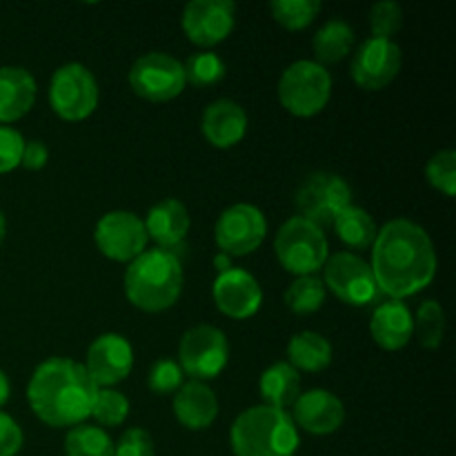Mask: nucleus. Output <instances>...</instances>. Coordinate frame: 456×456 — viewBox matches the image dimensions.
<instances>
[{
	"instance_id": "obj_35",
	"label": "nucleus",
	"mask_w": 456,
	"mask_h": 456,
	"mask_svg": "<svg viewBox=\"0 0 456 456\" xmlns=\"http://www.w3.org/2000/svg\"><path fill=\"white\" fill-rule=\"evenodd\" d=\"M403 27V7L395 0H381L370 9V29L374 38H387Z\"/></svg>"
},
{
	"instance_id": "obj_26",
	"label": "nucleus",
	"mask_w": 456,
	"mask_h": 456,
	"mask_svg": "<svg viewBox=\"0 0 456 456\" xmlns=\"http://www.w3.org/2000/svg\"><path fill=\"white\" fill-rule=\"evenodd\" d=\"M352 45H354V29L343 18H330L312 38L316 62L323 67L343 61L352 52Z\"/></svg>"
},
{
	"instance_id": "obj_21",
	"label": "nucleus",
	"mask_w": 456,
	"mask_h": 456,
	"mask_svg": "<svg viewBox=\"0 0 456 456\" xmlns=\"http://www.w3.org/2000/svg\"><path fill=\"white\" fill-rule=\"evenodd\" d=\"M370 334L386 352H399L414 338V319L403 301H383L374 307L370 319Z\"/></svg>"
},
{
	"instance_id": "obj_23",
	"label": "nucleus",
	"mask_w": 456,
	"mask_h": 456,
	"mask_svg": "<svg viewBox=\"0 0 456 456\" xmlns=\"http://www.w3.org/2000/svg\"><path fill=\"white\" fill-rule=\"evenodd\" d=\"M174 414L187 430H205L216 421L218 399L208 383H183L174 395Z\"/></svg>"
},
{
	"instance_id": "obj_20",
	"label": "nucleus",
	"mask_w": 456,
	"mask_h": 456,
	"mask_svg": "<svg viewBox=\"0 0 456 456\" xmlns=\"http://www.w3.org/2000/svg\"><path fill=\"white\" fill-rule=\"evenodd\" d=\"M142 223H145L147 239L154 240L156 248L169 249V252H176V248H181L191 227L185 203L172 196L151 205Z\"/></svg>"
},
{
	"instance_id": "obj_34",
	"label": "nucleus",
	"mask_w": 456,
	"mask_h": 456,
	"mask_svg": "<svg viewBox=\"0 0 456 456\" xmlns=\"http://www.w3.org/2000/svg\"><path fill=\"white\" fill-rule=\"evenodd\" d=\"M426 178L435 190L452 199L456 194V151L441 150L428 160Z\"/></svg>"
},
{
	"instance_id": "obj_14",
	"label": "nucleus",
	"mask_w": 456,
	"mask_h": 456,
	"mask_svg": "<svg viewBox=\"0 0 456 456\" xmlns=\"http://www.w3.org/2000/svg\"><path fill=\"white\" fill-rule=\"evenodd\" d=\"M401 65H403V52L395 40L370 36L352 56L350 74L361 89L379 92L399 76Z\"/></svg>"
},
{
	"instance_id": "obj_11",
	"label": "nucleus",
	"mask_w": 456,
	"mask_h": 456,
	"mask_svg": "<svg viewBox=\"0 0 456 456\" xmlns=\"http://www.w3.org/2000/svg\"><path fill=\"white\" fill-rule=\"evenodd\" d=\"M294 203L301 212L298 216L307 218L319 227L332 225L338 212L352 205V187L338 174L316 172L301 183Z\"/></svg>"
},
{
	"instance_id": "obj_2",
	"label": "nucleus",
	"mask_w": 456,
	"mask_h": 456,
	"mask_svg": "<svg viewBox=\"0 0 456 456\" xmlns=\"http://www.w3.org/2000/svg\"><path fill=\"white\" fill-rule=\"evenodd\" d=\"M98 387L83 363L52 356L34 370L27 401L36 417L49 428H74L92 417Z\"/></svg>"
},
{
	"instance_id": "obj_13",
	"label": "nucleus",
	"mask_w": 456,
	"mask_h": 456,
	"mask_svg": "<svg viewBox=\"0 0 456 456\" xmlns=\"http://www.w3.org/2000/svg\"><path fill=\"white\" fill-rule=\"evenodd\" d=\"M94 243L98 252L116 263H132L147 249V230L142 218L129 209L107 212L94 227Z\"/></svg>"
},
{
	"instance_id": "obj_33",
	"label": "nucleus",
	"mask_w": 456,
	"mask_h": 456,
	"mask_svg": "<svg viewBox=\"0 0 456 456\" xmlns=\"http://www.w3.org/2000/svg\"><path fill=\"white\" fill-rule=\"evenodd\" d=\"M127 417L129 399L123 392L114 390V387H102V390H98L92 408V419L98 423V428H118L127 421Z\"/></svg>"
},
{
	"instance_id": "obj_31",
	"label": "nucleus",
	"mask_w": 456,
	"mask_h": 456,
	"mask_svg": "<svg viewBox=\"0 0 456 456\" xmlns=\"http://www.w3.org/2000/svg\"><path fill=\"white\" fill-rule=\"evenodd\" d=\"M183 71L191 87L203 89L221 83L227 74V67L216 52H196L183 62Z\"/></svg>"
},
{
	"instance_id": "obj_4",
	"label": "nucleus",
	"mask_w": 456,
	"mask_h": 456,
	"mask_svg": "<svg viewBox=\"0 0 456 456\" xmlns=\"http://www.w3.org/2000/svg\"><path fill=\"white\" fill-rule=\"evenodd\" d=\"M230 444L234 456H294L301 435L289 412L261 403L234 419Z\"/></svg>"
},
{
	"instance_id": "obj_40",
	"label": "nucleus",
	"mask_w": 456,
	"mask_h": 456,
	"mask_svg": "<svg viewBox=\"0 0 456 456\" xmlns=\"http://www.w3.org/2000/svg\"><path fill=\"white\" fill-rule=\"evenodd\" d=\"M49 150L43 141H25V150H22L20 167L29 169V172H38L47 165Z\"/></svg>"
},
{
	"instance_id": "obj_22",
	"label": "nucleus",
	"mask_w": 456,
	"mask_h": 456,
	"mask_svg": "<svg viewBox=\"0 0 456 456\" xmlns=\"http://www.w3.org/2000/svg\"><path fill=\"white\" fill-rule=\"evenodd\" d=\"M38 96L34 74L25 67H0V125H9L27 116Z\"/></svg>"
},
{
	"instance_id": "obj_42",
	"label": "nucleus",
	"mask_w": 456,
	"mask_h": 456,
	"mask_svg": "<svg viewBox=\"0 0 456 456\" xmlns=\"http://www.w3.org/2000/svg\"><path fill=\"white\" fill-rule=\"evenodd\" d=\"M214 265H216V270H218V274H223V272H227V270H232V256H227V254H223V252H218L216 256H214Z\"/></svg>"
},
{
	"instance_id": "obj_12",
	"label": "nucleus",
	"mask_w": 456,
	"mask_h": 456,
	"mask_svg": "<svg viewBox=\"0 0 456 456\" xmlns=\"http://www.w3.org/2000/svg\"><path fill=\"white\" fill-rule=\"evenodd\" d=\"M267 236V218L256 205L236 203L223 209L214 225L218 252L227 256H248L256 252Z\"/></svg>"
},
{
	"instance_id": "obj_24",
	"label": "nucleus",
	"mask_w": 456,
	"mask_h": 456,
	"mask_svg": "<svg viewBox=\"0 0 456 456\" xmlns=\"http://www.w3.org/2000/svg\"><path fill=\"white\" fill-rule=\"evenodd\" d=\"M261 396L270 408H292L297 399L301 396V374L288 363V361H276L265 372L261 374L258 381Z\"/></svg>"
},
{
	"instance_id": "obj_41",
	"label": "nucleus",
	"mask_w": 456,
	"mask_h": 456,
	"mask_svg": "<svg viewBox=\"0 0 456 456\" xmlns=\"http://www.w3.org/2000/svg\"><path fill=\"white\" fill-rule=\"evenodd\" d=\"M9 395H12V383H9L7 374L0 370V408L9 401Z\"/></svg>"
},
{
	"instance_id": "obj_7",
	"label": "nucleus",
	"mask_w": 456,
	"mask_h": 456,
	"mask_svg": "<svg viewBox=\"0 0 456 456\" xmlns=\"http://www.w3.org/2000/svg\"><path fill=\"white\" fill-rule=\"evenodd\" d=\"M101 89L94 71L83 62H65L49 80V105L58 118L78 123L96 111Z\"/></svg>"
},
{
	"instance_id": "obj_18",
	"label": "nucleus",
	"mask_w": 456,
	"mask_h": 456,
	"mask_svg": "<svg viewBox=\"0 0 456 456\" xmlns=\"http://www.w3.org/2000/svg\"><path fill=\"white\" fill-rule=\"evenodd\" d=\"M294 426L301 428L307 435L325 436L337 432L346 421V405L334 392L314 387V390L301 392L297 403L292 405Z\"/></svg>"
},
{
	"instance_id": "obj_19",
	"label": "nucleus",
	"mask_w": 456,
	"mask_h": 456,
	"mask_svg": "<svg viewBox=\"0 0 456 456\" xmlns=\"http://www.w3.org/2000/svg\"><path fill=\"white\" fill-rule=\"evenodd\" d=\"M248 111L232 98L209 102L200 116V134L216 150L236 147L248 134Z\"/></svg>"
},
{
	"instance_id": "obj_17",
	"label": "nucleus",
	"mask_w": 456,
	"mask_h": 456,
	"mask_svg": "<svg viewBox=\"0 0 456 456\" xmlns=\"http://www.w3.org/2000/svg\"><path fill=\"white\" fill-rule=\"evenodd\" d=\"M212 297L218 312L234 321L252 319L263 305L261 283L254 279V274L240 267H232L216 276L212 285Z\"/></svg>"
},
{
	"instance_id": "obj_16",
	"label": "nucleus",
	"mask_w": 456,
	"mask_h": 456,
	"mask_svg": "<svg viewBox=\"0 0 456 456\" xmlns=\"http://www.w3.org/2000/svg\"><path fill=\"white\" fill-rule=\"evenodd\" d=\"M134 347L123 334L107 332L94 338L85 359V370L96 383L98 390L114 387L132 374Z\"/></svg>"
},
{
	"instance_id": "obj_5",
	"label": "nucleus",
	"mask_w": 456,
	"mask_h": 456,
	"mask_svg": "<svg viewBox=\"0 0 456 456\" xmlns=\"http://www.w3.org/2000/svg\"><path fill=\"white\" fill-rule=\"evenodd\" d=\"M274 254L285 272L294 276H314L330 256L323 227L303 216H292L281 225L274 239Z\"/></svg>"
},
{
	"instance_id": "obj_27",
	"label": "nucleus",
	"mask_w": 456,
	"mask_h": 456,
	"mask_svg": "<svg viewBox=\"0 0 456 456\" xmlns=\"http://www.w3.org/2000/svg\"><path fill=\"white\" fill-rule=\"evenodd\" d=\"M332 227L338 239L352 249L372 248L379 232L377 223L370 216V212H365L359 205H347L346 209H341L338 216L334 218Z\"/></svg>"
},
{
	"instance_id": "obj_25",
	"label": "nucleus",
	"mask_w": 456,
	"mask_h": 456,
	"mask_svg": "<svg viewBox=\"0 0 456 456\" xmlns=\"http://www.w3.org/2000/svg\"><path fill=\"white\" fill-rule=\"evenodd\" d=\"M288 363L297 372H323L332 363V346L319 332H298L288 343Z\"/></svg>"
},
{
	"instance_id": "obj_37",
	"label": "nucleus",
	"mask_w": 456,
	"mask_h": 456,
	"mask_svg": "<svg viewBox=\"0 0 456 456\" xmlns=\"http://www.w3.org/2000/svg\"><path fill=\"white\" fill-rule=\"evenodd\" d=\"M22 150H25L22 134L9 125H0V174L20 167Z\"/></svg>"
},
{
	"instance_id": "obj_28",
	"label": "nucleus",
	"mask_w": 456,
	"mask_h": 456,
	"mask_svg": "<svg viewBox=\"0 0 456 456\" xmlns=\"http://www.w3.org/2000/svg\"><path fill=\"white\" fill-rule=\"evenodd\" d=\"M325 297H328V289H325L323 281L319 276H297L285 289L283 301L289 312L298 316H307L323 307Z\"/></svg>"
},
{
	"instance_id": "obj_1",
	"label": "nucleus",
	"mask_w": 456,
	"mask_h": 456,
	"mask_svg": "<svg viewBox=\"0 0 456 456\" xmlns=\"http://www.w3.org/2000/svg\"><path fill=\"white\" fill-rule=\"evenodd\" d=\"M436 249L426 227L410 218H392L372 243V274L379 292L395 301L423 292L436 276Z\"/></svg>"
},
{
	"instance_id": "obj_30",
	"label": "nucleus",
	"mask_w": 456,
	"mask_h": 456,
	"mask_svg": "<svg viewBox=\"0 0 456 456\" xmlns=\"http://www.w3.org/2000/svg\"><path fill=\"white\" fill-rule=\"evenodd\" d=\"M414 319V337L426 350H436L445 337V312L439 301L428 298L419 305Z\"/></svg>"
},
{
	"instance_id": "obj_38",
	"label": "nucleus",
	"mask_w": 456,
	"mask_h": 456,
	"mask_svg": "<svg viewBox=\"0 0 456 456\" xmlns=\"http://www.w3.org/2000/svg\"><path fill=\"white\" fill-rule=\"evenodd\" d=\"M154 439L145 428H129L114 444V456H154Z\"/></svg>"
},
{
	"instance_id": "obj_10",
	"label": "nucleus",
	"mask_w": 456,
	"mask_h": 456,
	"mask_svg": "<svg viewBox=\"0 0 456 456\" xmlns=\"http://www.w3.org/2000/svg\"><path fill=\"white\" fill-rule=\"evenodd\" d=\"M323 285L347 305H368L379 298V285L365 258L352 252L330 254L323 265Z\"/></svg>"
},
{
	"instance_id": "obj_36",
	"label": "nucleus",
	"mask_w": 456,
	"mask_h": 456,
	"mask_svg": "<svg viewBox=\"0 0 456 456\" xmlns=\"http://www.w3.org/2000/svg\"><path fill=\"white\" fill-rule=\"evenodd\" d=\"M183 370L178 365V361L174 359H159L150 368L147 374V387H150L154 395H176L178 387L183 386Z\"/></svg>"
},
{
	"instance_id": "obj_6",
	"label": "nucleus",
	"mask_w": 456,
	"mask_h": 456,
	"mask_svg": "<svg viewBox=\"0 0 456 456\" xmlns=\"http://www.w3.org/2000/svg\"><path fill=\"white\" fill-rule=\"evenodd\" d=\"M279 101L292 116L312 118L328 107L332 96V74L316 61H294L279 78Z\"/></svg>"
},
{
	"instance_id": "obj_3",
	"label": "nucleus",
	"mask_w": 456,
	"mask_h": 456,
	"mask_svg": "<svg viewBox=\"0 0 456 456\" xmlns=\"http://www.w3.org/2000/svg\"><path fill=\"white\" fill-rule=\"evenodd\" d=\"M183 283L185 274L178 254L160 248L145 249L127 263L123 279L127 301L150 314L169 310L181 298Z\"/></svg>"
},
{
	"instance_id": "obj_15",
	"label": "nucleus",
	"mask_w": 456,
	"mask_h": 456,
	"mask_svg": "<svg viewBox=\"0 0 456 456\" xmlns=\"http://www.w3.org/2000/svg\"><path fill=\"white\" fill-rule=\"evenodd\" d=\"M236 25V4L232 0H191L185 4L181 27L187 40L199 47H214L230 38Z\"/></svg>"
},
{
	"instance_id": "obj_43",
	"label": "nucleus",
	"mask_w": 456,
	"mask_h": 456,
	"mask_svg": "<svg viewBox=\"0 0 456 456\" xmlns=\"http://www.w3.org/2000/svg\"><path fill=\"white\" fill-rule=\"evenodd\" d=\"M4 236H7V221H4V214L0 212V245H3Z\"/></svg>"
},
{
	"instance_id": "obj_29",
	"label": "nucleus",
	"mask_w": 456,
	"mask_h": 456,
	"mask_svg": "<svg viewBox=\"0 0 456 456\" xmlns=\"http://www.w3.org/2000/svg\"><path fill=\"white\" fill-rule=\"evenodd\" d=\"M65 456H114V441L102 428L80 423L67 432Z\"/></svg>"
},
{
	"instance_id": "obj_9",
	"label": "nucleus",
	"mask_w": 456,
	"mask_h": 456,
	"mask_svg": "<svg viewBox=\"0 0 456 456\" xmlns=\"http://www.w3.org/2000/svg\"><path fill=\"white\" fill-rule=\"evenodd\" d=\"M129 87L150 102H167L183 94L187 80L183 62L167 52L142 53L129 69Z\"/></svg>"
},
{
	"instance_id": "obj_39",
	"label": "nucleus",
	"mask_w": 456,
	"mask_h": 456,
	"mask_svg": "<svg viewBox=\"0 0 456 456\" xmlns=\"http://www.w3.org/2000/svg\"><path fill=\"white\" fill-rule=\"evenodd\" d=\"M22 441H25V436H22L16 419L0 412V456H16L20 452Z\"/></svg>"
},
{
	"instance_id": "obj_32",
	"label": "nucleus",
	"mask_w": 456,
	"mask_h": 456,
	"mask_svg": "<svg viewBox=\"0 0 456 456\" xmlns=\"http://www.w3.org/2000/svg\"><path fill=\"white\" fill-rule=\"evenodd\" d=\"M272 18L289 31H301L310 27L321 13L319 0H272Z\"/></svg>"
},
{
	"instance_id": "obj_8",
	"label": "nucleus",
	"mask_w": 456,
	"mask_h": 456,
	"mask_svg": "<svg viewBox=\"0 0 456 456\" xmlns=\"http://www.w3.org/2000/svg\"><path fill=\"white\" fill-rule=\"evenodd\" d=\"M230 361V343L216 325L200 323L187 330L178 343V365L191 381L216 379Z\"/></svg>"
}]
</instances>
